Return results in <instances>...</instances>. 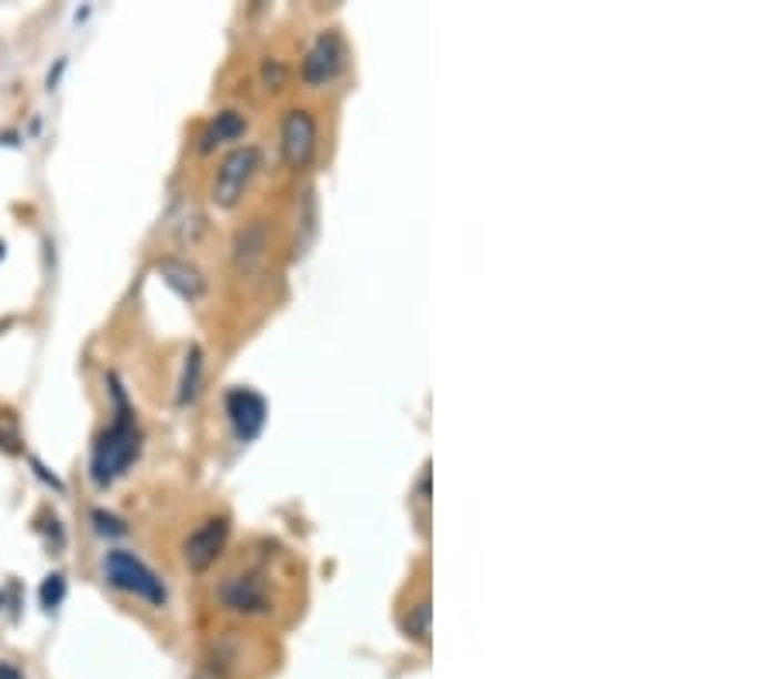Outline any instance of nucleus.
<instances>
[{"instance_id": "1", "label": "nucleus", "mask_w": 773, "mask_h": 679, "mask_svg": "<svg viewBox=\"0 0 773 679\" xmlns=\"http://www.w3.org/2000/svg\"><path fill=\"white\" fill-rule=\"evenodd\" d=\"M110 385H114L118 419H114V426L100 433V439L93 446L90 477H93L97 487H110L114 480H121L128 474V467L138 460V453H141V436H138V426H134V415L128 408L124 388L118 385V377H110Z\"/></svg>"}, {"instance_id": "2", "label": "nucleus", "mask_w": 773, "mask_h": 679, "mask_svg": "<svg viewBox=\"0 0 773 679\" xmlns=\"http://www.w3.org/2000/svg\"><path fill=\"white\" fill-rule=\"evenodd\" d=\"M103 574H107L110 587H118V590H124V594H134V597H141V600H149V604H155V608H162L165 597H169L165 587H162V580H159L134 553H124V549L107 553Z\"/></svg>"}, {"instance_id": "3", "label": "nucleus", "mask_w": 773, "mask_h": 679, "mask_svg": "<svg viewBox=\"0 0 773 679\" xmlns=\"http://www.w3.org/2000/svg\"><path fill=\"white\" fill-rule=\"evenodd\" d=\"M258 165H262V151H258L254 144H244V148H234L231 155L220 162L217 175H213V185H210V200L213 206L220 210H234L244 196L248 182L254 179Z\"/></svg>"}, {"instance_id": "4", "label": "nucleus", "mask_w": 773, "mask_h": 679, "mask_svg": "<svg viewBox=\"0 0 773 679\" xmlns=\"http://www.w3.org/2000/svg\"><path fill=\"white\" fill-rule=\"evenodd\" d=\"M344 38L338 31H323L317 34V42L310 45L307 59H303V83L310 87H327L330 80H338L344 69Z\"/></svg>"}, {"instance_id": "5", "label": "nucleus", "mask_w": 773, "mask_h": 679, "mask_svg": "<svg viewBox=\"0 0 773 679\" xmlns=\"http://www.w3.org/2000/svg\"><path fill=\"white\" fill-rule=\"evenodd\" d=\"M282 155L292 169H307L317 155V121L313 113L297 107L282 121Z\"/></svg>"}, {"instance_id": "6", "label": "nucleus", "mask_w": 773, "mask_h": 679, "mask_svg": "<svg viewBox=\"0 0 773 679\" xmlns=\"http://www.w3.org/2000/svg\"><path fill=\"white\" fill-rule=\"evenodd\" d=\"M228 536H231L228 518H207L197 533H190V539L182 543V559H187V566L197 574L210 570V566L217 563V556L224 553Z\"/></svg>"}, {"instance_id": "7", "label": "nucleus", "mask_w": 773, "mask_h": 679, "mask_svg": "<svg viewBox=\"0 0 773 679\" xmlns=\"http://www.w3.org/2000/svg\"><path fill=\"white\" fill-rule=\"evenodd\" d=\"M217 597H220V604H224L228 611H238V615H265L272 608L265 584L258 580V577H251V574L228 577L224 584H220Z\"/></svg>"}, {"instance_id": "8", "label": "nucleus", "mask_w": 773, "mask_h": 679, "mask_svg": "<svg viewBox=\"0 0 773 679\" xmlns=\"http://www.w3.org/2000/svg\"><path fill=\"white\" fill-rule=\"evenodd\" d=\"M228 419L234 426V436L241 443H251L258 433L265 429L269 405H265L262 395L251 392V388H234V392H228Z\"/></svg>"}, {"instance_id": "9", "label": "nucleus", "mask_w": 773, "mask_h": 679, "mask_svg": "<svg viewBox=\"0 0 773 679\" xmlns=\"http://www.w3.org/2000/svg\"><path fill=\"white\" fill-rule=\"evenodd\" d=\"M269 244H272L269 220H251L244 231H238V237H234V268L241 275L262 272V264L269 257Z\"/></svg>"}, {"instance_id": "10", "label": "nucleus", "mask_w": 773, "mask_h": 679, "mask_svg": "<svg viewBox=\"0 0 773 679\" xmlns=\"http://www.w3.org/2000/svg\"><path fill=\"white\" fill-rule=\"evenodd\" d=\"M159 275H162V282H165L179 298H187V302H197V298H203V292H207L203 275L193 268V264L179 261V257H162V261H159Z\"/></svg>"}, {"instance_id": "11", "label": "nucleus", "mask_w": 773, "mask_h": 679, "mask_svg": "<svg viewBox=\"0 0 773 679\" xmlns=\"http://www.w3.org/2000/svg\"><path fill=\"white\" fill-rule=\"evenodd\" d=\"M244 134V118L238 110H224V113H217V121L210 124V131L203 134V151H210L213 144H224V141H238Z\"/></svg>"}, {"instance_id": "12", "label": "nucleus", "mask_w": 773, "mask_h": 679, "mask_svg": "<svg viewBox=\"0 0 773 679\" xmlns=\"http://www.w3.org/2000/svg\"><path fill=\"white\" fill-rule=\"evenodd\" d=\"M200 374H203V351L190 347L187 364H182V377H179V395H175L179 405H190L200 395Z\"/></svg>"}, {"instance_id": "13", "label": "nucleus", "mask_w": 773, "mask_h": 679, "mask_svg": "<svg viewBox=\"0 0 773 679\" xmlns=\"http://www.w3.org/2000/svg\"><path fill=\"white\" fill-rule=\"evenodd\" d=\"M402 628H406V635H413L420 646H426V641H430V600L426 597L420 604H413L406 621H402Z\"/></svg>"}, {"instance_id": "14", "label": "nucleus", "mask_w": 773, "mask_h": 679, "mask_svg": "<svg viewBox=\"0 0 773 679\" xmlns=\"http://www.w3.org/2000/svg\"><path fill=\"white\" fill-rule=\"evenodd\" d=\"M39 597H42V608H49V611H52V608H59L62 597H66V577H62V574L46 577V584H42Z\"/></svg>"}, {"instance_id": "15", "label": "nucleus", "mask_w": 773, "mask_h": 679, "mask_svg": "<svg viewBox=\"0 0 773 679\" xmlns=\"http://www.w3.org/2000/svg\"><path fill=\"white\" fill-rule=\"evenodd\" d=\"M93 521H97V533L100 536H124L128 533V525L118 515L103 511V508H93Z\"/></svg>"}, {"instance_id": "16", "label": "nucleus", "mask_w": 773, "mask_h": 679, "mask_svg": "<svg viewBox=\"0 0 773 679\" xmlns=\"http://www.w3.org/2000/svg\"><path fill=\"white\" fill-rule=\"evenodd\" d=\"M0 679H21V669H14L11 662H0Z\"/></svg>"}, {"instance_id": "17", "label": "nucleus", "mask_w": 773, "mask_h": 679, "mask_svg": "<svg viewBox=\"0 0 773 679\" xmlns=\"http://www.w3.org/2000/svg\"><path fill=\"white\" fill-rule=\"evenodd\" d=\"M0 261H4V241H0Z\"/></svg>"}]
</instances>
